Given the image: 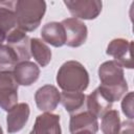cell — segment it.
I'll return each mask as SVG.
<instances>
[{
    "instance_id": "6",
    "label": "cell",
    "mask_w": 134,
    "mask_h": 134,
    "mask_svg": "<svg viewBox=\"0 0 134 134\" xmlns=\"http://www.w3.org/2000/svg\"><path fill=\"white\" fill-rule=\"evenodd\" d=\"M133 42L128 41L124 38H116L109 42L107 46L106 53L111 55L119 66L132 69L133 68V61L131 58V50H132Z\"/></svg>"
},
{
    "instance_id": "25",
    "label": "cell",
    "mask_w": 134,
    "mask_h": 134,
    "mask_svg": "<svg viewBox=\"0 0 134 134\" xmlns=\"http://www.w3.org/2000/svg\"><path fill=\"white\" fill-rule=\"evenodd\" d=\"M0 134H3V130H2V128H1V126H0Z\"/></svg>"
},
{
    "instance_id": "10",
    "label": "cell",
    "mask_w": 134,
    "mask_h": 134,
    "mask_svg": "<svg viewBox=\"0 0 134 134\" xmlns=\"http://www.w3.org/2000/svg\"><path fill=\"white\" fill-rule=\"evenodd\" d=\"M30 109L27 103H20L13 107L6 115V130L8 134L21 131L28 121Z\"/></svg>"
},
{
    "instance_id": "24",
    "label": "cell",
    "mask_w": 134,
    "mask_h": 134,
    "mask_svg": "<svg viewBox=\"0 0 134 134\" xmlns=\"http://www.w3.org/2000/svg\"><path fill=\"white\" fill-rule=\"evenodd\" d=\"M73 134H93V133H91L90 131H79V132H75Z\"/></svg>"
},
{
    "instance_id": "4",
    "label": "cell",
    "mask_w": 134,
    "mask_h": 134,
    "mask_svg": "<svg viewBox=\"0 0 134 134\" xmlns=\"http://www.w3.org/2000/svg\"><path fill=\"white\" fill-rule=\"evenodd\" d=\"M18 84L13 71H0V108L8 112L18 104Z\"/></svg>"
},
{
    "instance_id": "5",
    "label": "cell",
    "mask_w": 134,
    "mask_h": 134,
    "mask_svg": "<svg viewBox=\"0 0 134 134\" xmlns=\"http://www.w3.org/2000/svg\"><path fill=\"white\" fill-rule=\"evenodd\" d=\"M64 4L76 19L93 20L102 12L103 3L99 0H65Z\"/></svg>"
},
{
    "instance_id": "14",
    "label": "cell",
    "mask_w": 134,
    "mask_h": 134,
    "mask_svg": "<svg viewBox=\"0 0 134 134\" xmlns=\"http://www.w3.org/2000/svg\"><path fill=\"white\" fill-rule=\"evenodd\" d=\"M13 74L18 85L30 86L38 81L40 76V68L34 62L24 61L16 65L13 70Z\"/></svg>"
},
{
    "instance_id": "8",
    "label": "cell",
    "mask_w": 134,
    "mask_h": 134,
    "mask_svg": "<svg viewBox=\"0 0 134 134\" xmlns=\"http://www.w3.org/2000/svg\"><path fill=\"white\" fill-rule=\"evenodd\" d=\"M112 98L100 87H97L89 95L86 96V110L93 114L96 118L102 117L106 112L111 110L113 105Z\"/></svg>"
},
{
    "instance_id": "20",
    "label": "cell",
    "mask_w": 134,
    "mask_h": 134,
    "mask_svg": "<svg viewBox=\"0 0 134 134\" xmlns=\"http://www.w3.org/2000/svg\"><path fill=\"white\" fill-rule=\"evenodd\" d=\"M20 63L17 52L8 45H0V71H13Z\"/></svg>"
},
{
    "instance_id": "12",
    "label": "cell",
    "mask_w": 134,
    "mask_h": 134,
    "mask_svg": "<svg viewBox=\"0 0 134 134\" xmlns=\"http://www.w3.org/2000/svg\"><path fill=\"white\" fill-rule=\"evenodd\" d=\"M69 131L71 134L79 131H90L91 133L96 134L98 131L97 118L87 110L76 112L70 115Z\"/></svg>"
},
{
    "instance_id": "26",
    "label": "cell",
    "mask_w": 134,
    "mask_h": 134,
    "mask_svg": "<svg viewBox=\"0 0 134 134\" xmlns=\"http://www.w3.org/2000/svg\"><path fill=\"white\" fill-rule=\"evenodd\" d=\"M118 134H119V133H118Z\"/></svg>"
},
{
    "instance_id": "18",
    "label": "cell",
    "mask_w": 134,
    "mask_h": 134,
    "mask_svg": "<svg viewBox=\"0 0 134 134\" xmlns=\"http://www.w3.org/2000/svg\"><path fill=\"white\" fill-rule=\"evenodd\" d=\"M30 55L41 67H46L51 61V50L41 39H30Z\"/></svg>"
},
{
    "instance_id": "21",
    "label": "cell",
    "mask_w": 134,
    "mask_h": 134,
    "mask_svg": "<svg viewBox=\"0 0 134 134\" xmlns=\"http://www.w3.org/2000/svg\"><path fill=\"white\" fill-rule=\"evenodd\" d=\"M121 110H122V113L130 120H132L134 118V113H133V92H129L122 97Z\"/></svg>"
},
{
    "instance_id": "11",
    "label": "cell",
    "mask_w": 134,
    "mask_h": 134,
    "mask_svg": "<svg viewBox=\"0 0 134 134\" xmlns=\"http://www.w3.org/2000/svg\"><path fill=\"white\" fill-rule=\"evenodd\" d=\"M6 45L12 47L18 54L20 62L30 59V39L25 31L18 27L12 30L6 37Z\"/></svg>"
},
{
    "instance_id": "3",
    "label": "cell",
    "mask_w": 134,
    "mask_h": 134,
    "mask_svg": "<svg viewBox=\"0 0 134 134\" xmlns=\"http://www.w3.org/2000/svg\"><path fill=\"white\" fill-rule=\"evenodd\" d=\"M46 13V2L43 0H17L15 14L19 29L28 32L36 30Z\"/></svg>"
},
{
    "instance_id": "13",
    "label": "cell",
    "mask_w": 134,
    "mask_h": 134,
    "mask_svg": "<svg viewBox=\"0 0 134 134\" xmlns=\"http://www.w3.org/2000/svg\"><path fill=\"white\" fill-rule=\"evenodd\" d=\"M29 134H62L60 115L51 112L38 115Z\"/></svg>"
},
{
    "instance_id": "1",
    "label": "cell",
    "mask_w": 134,
    "mask_h": 134,
    "mask_svg": "<svg viewBox=\"0 0 134 134\" xmlns=\"http://www.w3.org/2000/svg\"><path fill=\"white\" fill-rule=\"evenodd\" d=\"M99 87L103 88L113 102L119 100L128 91V83L125 79L124 69L114 61L104 62L98 67Z\"/></svg>"
},
{
    "instance_id": "7",
    "label": "cell",
    "mask_w": 134,
    "mask_h": 134,
    "mask_svg": "<svg viewBox=\"0 0 134 134\" xmlns=\"http://www.w3.org/2000/svg\"><path fill=\"white\" fill-rule=\"evenodd\" d=\"M62 25L65 29L66 42L65 44L69 47H80L82 46L88 37V29L86 24L76 18H67L64 19Z\"/></svg>"
},
{
    "instance_id": "17",
    "label": "cell",
    "mask_w": 134,
    "mask_h": 134,
    "mask_svg": "<svg viewBox=\"0 0 134 134\" xmlns=\"http://www.w3.org/2000/svg\"><path fill=\"white\" fill-rule=\"evenodd\" d=\"M60 103L63 105L65 110L70 114H74L84 110L86 103V95L83 92H67L63 91L60 93Z\"/></svg>"
},
{
    "instance_id": "9",
    "label": "cell",
    "mask_w": 134,
    "mask_h": 134,
    "mask_svg": "<svg viewBox=\"0 0 134 134\" xmlns=\"http://www.w3.org/2000/svg\"><path fill=\"white\" fill-rule=\"evenodd\" d=\"M60 92L53 85H44L35 93V102L40 111L51 112L57 109L60 103Z\"/></svg>"
},
{
    "instance_id": "19",
    "label": "cell",
    "mask_w": 134,
    "mask_h": 134,
    "mask_svg": "<svg viewBox=\"0 0 134 134\" xmlns=\"http://www.w3.org/2000/svg\"><path fill=\"white\" fill-rule=\"evenodd\" d=\"M120 125V117L117 110L111 109L102 116L100 130L104 134H118Z\"/></svg>"
},
{
    "instance_id": "22",
    "label": "cell",
    "mask_w": 134,
    "mask_h": 134,
    "mask_svg": "<svg viewBox=\"0 0 134 134\" xmlns=\"http://www.w3.org/2000/svg\"><path fill=\"white\" fill-rule=\"evenodd\" d=\"M119 134H133V122H132V120L124 121L120 125Z\"/></svg>"
},
{
    "instance_id": "15",
    "label": "cell",
    "mask_w": 134,
    "mask_h": 134,
    "mask_svg": "<svg viewBox=\"0 0 134 134\" xmlns=\"http://www.w3.org/2000/svg\"><path fill=\"white\" fill-rule=\"evenodd\" d=\"M41 37L44 43L53 47H62L66 42L65 29L61 22H48L41 29Z\"/></svg>"
},
{
    "instance_id": "23",
    "label": "cell",
    "mask_w": 134,
    "mask_h": 134,
    "mask_svg": "<svg viewBox=\"0 0 134 134\" xmlns=\"http://www.w3.org/2000/svg\"><path fill=\"white\" fill-rule=\"evenodd\" d=\"M6 37H7V36H6L2 30H0V45H2V43L6 40Z\"/></svg>"
},
{
    "instance_id": "16",
    "label": "cell",
    "mask_w": 134,
    "mask_h": 134,
    "mask_svg": "<svg viewBox=\"0 0 134 134\" xmlns=\"http://www.w3.org/2000/svg\"><path fill=\"white\" fill-rule=\"evenodd\" d=\"M15 4L16 1H0V30L6 36L18 27Z\"/></svg>"
},
{
    "instance_id": "2",
    "label": "cell",
    "mask_w": 134,
    "mask_h": 134,
    "mask_svg": "<svg viewBox=\"0 0 134 134\" xmlns=\"http://www.w3.org/2000/svg\"><path fill=\"white\" fill-rule=\"evenodd\" d=\"M57 83L63 91L83 92L89 86V73L84 65L77 61L65 62L58 70Z\"/></svg>"
}]
</instances>
